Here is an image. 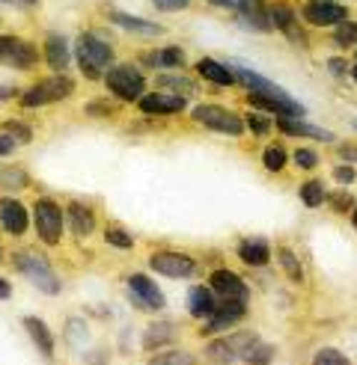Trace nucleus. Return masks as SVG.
I'll use <instances>...</instances> for the list:
<instances>
[{
  "instance_id": "obj_1",
  "label": "nucleus",
  "mask_w": 357,
  "mask_h": 365,
  "mask_svg": "<svg viewBox=\"0 0 357 365\" xmlns=\"http://www.w3.org/2000/svg\"><path fill=\"white\" fill-rule=\"evenodd\" d=\"M9 264L21 273V277L36 288L42 291L48 297H57L63 291V279L57 277V270H54L51 259L42 252H36L33 247H21V250H12L9 255Z\"/></svg>"
},
{
  "instance_id": "obj_2",
  "label": "nucleus",
  "mask_w": 357,
  "mask_h": 365,
  "mask_svg": "<svg viewBox=\"0 0 357 365\" xmlns=\"http://www.w3.org/2000/svg\"><path fill=\"white\" fill-rule=\"evenodd\" d=\"M75 60H78V68L86 81H101L104 71L116 63V53H114V45L99 36L96 30H84L78 39H75Z\"/></svg>"
},
{
  "instance_id": "obj_3",
  "label": "nucleus",
  "mask_w": 357,
  "mask_h": 365,
  "mask_svg": "<svg viewBox=\"0 0 357 365\" xmlns=\"http://www.w3.org/2000/svg\"><path fill=\"white\" fill-rule=\"evenodd\" d=\"M30 220H33L39 244L60 247L63 232H66V205H60L54 196H39L30 208Z\"/></svg>"
},
{
  "instance_id": "obj_4",
  "label": "nucleus",
  "mask_w": 357,
  "mask_h": 365,
  "mask_svg": "<svg viewBox=\"0 0 357 365\" xmlns=\"http://www.w3.org/2000/svg\"><path fill=\"white\" fill-rule=\"evenodd\" d=\"M101 83L116 101H125V104H137L146 96V86H149L146 75H143L134 63H114L104 71Z\"/></svg>"
},
{
  "instance_id": "obj_5",
  "label": "nucleus",
  "mask_w": 357,
  "mask_h": 365,
  "mask_svg": "<svg viewBox=\"0 0 357 365\" xmlns=\"http://www.w3.org/2000/svg\"><path fill=\"white\" fill-rule=\"evenodd\" d=\"M75 81L69 75H51V78H42L30 83L27 89H21V96H18V104L24 107V110H39V107H48V104H60V101H69L75 96Z\"/></svg>"
},
{
  "instance_id": "obj_6",
  "label": "nucleus",
  "mask_w": 357,
  "mask_h": 365,
  "mask_svg": "<svg viewBox=\"0 0 357 365\" xmlns=\"http://www.w3.org/2000/svg\"><path fill=\"white\" fill-rule=\"evenodd\" d=\"M191 119L196 125L208 128V131H214V134H223V137H241L247 131L244 116L229 110V107H223V104H196L191 110Z\"/></svg>"
},
{
  "instance_id": "obj_7",
  "label": "nucleus",
  "mask_w": 357,
  "mask_h": 365,
  "mask_svg": "<svg viewBox=\"0 0 357 365\" xmlns=\"http://www.w3.org/2000/svg\"><path fill=\"white\" fill-rule=\"evenodd\" d=\"M39 63H42V51L36 48V42L15 33H0V66L12 71H33Z\"/></svg>"
},
{
  "instance_id": "obj_8",
  "label": "nucleus",
  "mask_w": 357,
  "mask_h": 365,
  "mask_svg": "<svg viewBox=\"0 0 357 365\" xmlns=\"http://www.w3.org/2000/svg\"><path fill=\"white\" fill-rule=\"evenodd\" d=\"M125 294H129L134 309H140V312H146V315H158L167 309L164 291H161L155 285V279L146 277V273H131V277L125 279Z\"/></svg>"
},
{
  "instance_id": "obj_9",
  "label": "nucleus",
  "mask_w": 357,
  "mask_h": 365,
  "mask_svg": "<svg viewBox=\"0 0 357 365\" xmlns=\"http://www.w3.org/2000/svg\"><path fill=\"white\" fill-rule=\"evenodd\" d=\"M146 264H149V270L161 273V277H167V279H188L196 273V259L182 250H155L146 259Z\"/></svg>"
},
{
  "instance_id": "obj_10",
  "label": "nucleus",
  "mask_w": 357,
  "mask_h": 365,
  "mask_svg": "<svg viewBox=\"0 0 357 365\" xmlns=\"http://www.w3.org/2000/svg\"><path fill=\"white\" fill-rule=\"evenodd\" d=\"M247 318V300H221L218 309H214V315L208 321H203L200 327V339H211L218 333H226L232 327H238L241 321Z\"/></svg>"
},
{
  "instance_id": "obj_11",
  "label": "nucleus",
  "mask_w": 357,
  "mask_h": 365,
  "mask_svg": "<svg viewBox=\"0 0 357 365\" xmlns=\"http://www.w3.org/2000/svg\"><path fill=\"white\" fill-rule=\"evenodd\" d=\"M301 18L310 27H336L348 21V9L343 4H336V0H307L301 6Z\"/></svg>"
},
{
  "instance_id": "obj_12",
  "label": "nucleus",
  "mask_w": 357,
  "mask_h": 365,
  "mask_svg": "<svg viewBox=\"0 0 357 365\" xmlns=\"http://www.w3.org/2000/svg\"><path fill=\"white\" fill-rule=\"evenodd\" d=\"M30 208L15 196H0V232L9 238H24L30 229Z\"/></svg>"
},
{
  "instance_id": "obj_13",
  "label": "nucleus",
  "mask_w": 357,
  "mask_h": 365,
  "mask_svg": "<svg viewBox=\"0 0 357 365\" xmlns=\"http://www.w3.org/2000/svg\"><path fill=\"white\" fill-rule=\"evenodd\" d=\"M208 285L221 300H250V285L229 267H214L208 273Z\"/></svg>"
},
{
  "instance_id": "obj_14",
  "label": "nucleus",
  "mask_w": 357,
  "mask_h": 365,
  "mask_svg": "<svg viewBox=\"0 0 357 365\" xmlns=\"http://www.w3.org/2000/svg\"><path fill=\"white\" fill-rule=\"evenodd\" d=\"M268 12H271V24L277 33H283L286 39H289L292 45H298L301 51H307L310 48V39H307V33H303V27L298 24V15L292 6H286V4H271L268 6Z\"/></svg>"
},
{
  "instance_id": "obj_15",
  "label": "nucleus",
  "mask_w": 357,
  "mask_h": 365,
  "mask_svg": "<svg viewBox=\"0 0 357 365\" xmlns=\"http://www.w3.org/2000/svg\"><path fill=\"white\" fill-rule=\"evenodd\" d=\"M188 107V98L164 93V89H155V93H146L137 101V110L143 116H178Z\"/></svg>"
},
{
  "instance_id": "obj_16",
  "label": "nucleus",
  "mask_w": 357,
  "mask_h": 365,
  "mask_svg": "<svg viewBox=\"0 0 357 365\" xmlns=\"http://www.w3.org/2000/svg\"><path fill=\"white\" fill-rule=\"evenodd\" d=\"M274 128L286 137H307V140H321V143H336V134L321 125H313L307 116H277Z\"/></svg>"
},
{
  "instance_id": "obj_17",
  "label": "nucleus",
  "mask_w": 357,
  "mask_h": 365,
  "mask_svg": "<svg viewBox=\"0 0 357 365\" xmlns=\"http://www.w3.org/2000/svg\"><path fill=\"white\" fill-rule=\"evenodd\" d=\"M66 226L71 232V238L86 241L96 232V208L81 199H69L66 202Z\"/></svg>"
},
{
  "instance_id": "obj_18",
  "label": "nucleus",
  "mask_w": 357,
  "mask_h": 365,
  "mask_svg": "<svg viewBox=\"0 0 357 365\" xmlns=\"http://www.w3.org/2000/svg\"><path fill=\"white\" fill-rule=\"evenodd\" d=\"M42 60L48 63V68L54 75H66L69 63H71V45L63 33H48L42 42Z\"/></svg>"
},
{
  "instance_id": "obj_19",
  "label": "nucleus",
  "mask_w": 357,
  "mask_h": 365,
  "mask_svg": "<svg viewBox=\"0 0 357 365\" xmlns=\"http://www.w3.org/2000/svg\"><path fill=\"white\" fill-rule=\"evenodd\" d=\"M238 15V24L244 30H253V33H274V24H271V12L262 0H241V6L236 9Z\"/></svg>"
},
{
  "instance_id": "obj_20",
  "label": "nucleus",
  "mask_w": 357,
  "mask_h": 365,
  "mask_svg": "<svg viewBox=\"0 0 357 365\" xmlns=\"http://www.w3.org/2000/svg\"><path fill=\"white\" fill-rule=\"evenodd\" d=\"M236 255H238V262H244L247 267L262 270V267L271 264L274 250L265 238H241L238 247H236Z\"/></svg>"
},
{
  "instance_id": "obj_21",
  "label": "nucleus",
  "mask_w": 357,
  "mask_h": 365,
  "mask_svg": "<svg viewBox=\"0 0 357 365\" xmlns=\"http://www.w3.org/2000/svg\"><path fill=\"white\" fill-rule=\"evenodd\" d=\"M218 303H221V297L214 294L208 282L206 285H193L188 291V315L193 321H208L214 315V309H218Z\"/></svg>"
},
{
  "instance_id": "obj_22",
  "label": "nucleus",
  "mask_w": 357,
  "mask_h": 365,
  "mask_svg": "<svg viewBox=\"0 0 357 365\" xmlns=\"http://www.w3.org/2000/svg\"><path fill=\"white\" fill-rule=\"evenodd\" d=\"M178 339V324L173 321H155L143 330V351L146 354H158L161 348H170V344Z\"/></svg>"
},
{
  "instance_id": "obj_23",
  "label": "nucleus",
  "mask_w": 357,
  "mask_h": 365,
  "mask_svg": "<svg viewBox=\"0 0 357 365\" xmlns=\"http://www.w3.org/2000/svg\"><path fill=\"white\" fill-rule=\"evenodd\" d=\"M21 324H24L30 341L36 344V351H39L45 359H54V354H57V339H54L51 327H48L42 318H36V315H27Z\"/></svg>"
},
{
  "instance_id": "obj_24",
  "label": "nucleus",
  "mask_w": 357,
  "mask_h": 365,
  "mask_svg": "<svg viewBox=\"0 0 357 365\" xmlns=\"http://www.w3.org/2000/svg\"><path fill=\"white\" fill-rule=\"evenodd\" d=\"M107 21L116 24L119 30L137 33V36H164V27H161V24H152V21H146V18L129 15V12H122V9H107Z\"/></svg>"
},
{
  "instance_id": "obj_25",
  "label": "nucleus",
  "mask_w": 357,
  "mask_h": 365,
  "mask_svg": "<svg viewBox=\"0 0 357 365\" xmlns=\"http://www.w3.org/2000/svg\"><path fill=\"white\" fill-rule=\"evenodd\" d=\"M193 71L200 75L203 81H208L211 86H236V75H232V68L229 63H218V60H211V57H200L193 63Z\"/></svg>"
},
{
  "instance_id": "obj_26",
  "label": "nucleus",
  "mask_w": 357,
  "mask_h": 365,
  "mask_svg": "<svg viewBox=\"0 0 357 365\" xmlns=\"http://www.w3.org/2000/svg\"><path fill=\"white\" fill-rule=\"evenodd\" d=\"M155 86L164 89V93H173V96H182V98H193L200 96V86H196V81H191L188 75H182V68L176 71H164V75L155 78Z\"/></svg>"
},
{
  "instance_id": "obj_27",
  "label": "nucleus",
  "mask_w": 357,
  "mask_h": 365,
  "mask_svg": "<svg viewBox=\"0 0 357 365\" xmlns=\"http://www.w3.org/2000/svg\"><path fill=\"white\" fill-rule=\"evenodd\" d=\"M143 63H146L149 68L176 71V68H185L188 57H185V48H178V45H164V48H158V51L146 53V57H143Z\"/></svg>"
},
{
  "instance_id": "obj_28",
  "label": "nucleus",
  "mask_w": 357,
  "mask_h": 365,
  "mask_svg": "<svg viewBox=\"0 0 357 365\" xmlns=\"http://www.w3.org/2000/svg\"><path fill=\"white\" fill-rule=\"evenodd\" d=\"M33 185V178L24 167H9V163H0V193L12 196V193H21Z\"/></svg>"
},
{
  "instance_id": "obj_29",
  "label": "nucleus",
  "mask_w": 357,
  "mask_h": 365,
  "mask_svg": "<svg viewBox=\"0 0 357 365\" xmlns=\"http://www.w3.org/2000/svg\"><path fill=\"white\" fill-rule=\"evenodd\" d=\"M211 365H232V362H238V354L232 351V344L226 336H211L208 344H206V354H203Z\"/></svg>"
},
{
  "instance_id": "obj_30",
  "label": "nucleus",
  "mask_w": 357,
  "mask_h": 365,
  "mask_svg": "<svg viewBox=\"0 0 357 365\" xmlns=\"http://www.w3.org/2000/svg\"><path fill=\"white\" fill-rule=\"evenodd\" d=\"M328 187H325V181L321 178H307L303 185L298 187V199L303 202V208H321L328 202Z\"/></svg>"
},
{
  "instance_id": "obj_31",
  "label": "nucleus",
  "mask_w": 357,
  "mask_h": 365,
  "mask_svg": "<svg viewBox=\"0 0 357 365\" xmlns=\"http://www.w3.org/2000/svg\"><path fill=\"white\" fill-rule=\"evenodd\" d=\"M274 255H277V264L283 267L286 277H289L295 285H303V264H301V255H298L292 247H277Z\"/></svg>"
},
{
  "instance_id": "obj_32",
  "label": "nucleus",
  "mask_w": 357,
  "mask_h": 365,
  "mask_svg": "<svg viewBox=\"0 0 357 365\" xmlns=\"http://www.w3.org/2000/svg\"><path fill=\"white\" fill-rule=\"evenodd\" d=\"M146 365H200V359L185 348H170V351H158Z\"/></svg>"
},
{
  "instance_id": "obj_33",
  "label": "nucleus",
  "mask_w": 357,
  "mask_h": 365,
  "mask_svg": "<svg viewBox=\"0 0 357 365\" xmlns=\"http://www.w3.org/2000/svg\"><path fill=\"white\" fill-rule=\"evenodd\" d=\"M101 235H104V244L114 247V250H134V244H137L134 235L125 226H119V223H107Z\"/></svg>"
},
{
  "instance_id": "obj_34",
  "label": "nucleus",
  "mask_w": 357,
  "mask_h": 365,
  "mask_svg": "<svg viewBox=\"0 0 357 365\" xmlns=\"http://www.w3.org/2000/svg\"><path fill=\"white\" fill-rule=\"evenodd\" d=\"M66 344L75 351H84V344L89 341V327L84 324V318H69L66 321V333H63Z\"/></svg>"
},
{
  "instance_id": "obj_35",
  "label": "nucleus",
  "mask_w": 357,
  "mask_h": 365,
  "mask_svg": "<svg viewBox=\"0 0 357 365\" xmlns=\"http://www.w3.org/2000/svg\"><path fill=\"white\" fill-rule=\"evenodd\" d=\"M286 163H289V155H286V149L280 143H271V145H265V152H262V167L268 173H274L280 175L286 170Z\"/></svg>"
},
{
  "instance_id": "obj_36",
  "label": "nucleus",
  "mask_w": 357,
  "mask_h": 365,
  "mask_svg": "<svg viewBox=\"0 0 357 365\" xmlns=\"http://www.w3.org/2000/svg\"><path fill=\"white\" fill-rule=\"evenodd\" d=\"M244 125H247L256 137H268V134L274 131V116L265 113V110H256V107H253V110L244 113Z\"/></svg>"
},
{
  "instance_id": "obj_37",
  "label": "nucleus",
  "mask_w": 357,
  "mask_h": 365,
  "mask_svg": "<svg viewBox=\"0 0 357 365\" xmlns=\"http://www.w3.org/2000/svg\"><path fill=\"white\" fill-rule=\"evenodd\" d=\"M274 356H277V348H274V344H268V341H256L253 344V348H250L247 354H244V365H271L274 362Z\"/></svg>"
},
{
  "instance_id": "obj_38",
  "label": "nucleus",
  "mask_w": 357,
  "mask_h": 365,
  "mask_svg": "<svg viewBox=\"0 0 357 365\" xmlns=\"http://www.w3.org/2000/svg\"><path fill=\"white\" fill-rule=\"evenodd\" d=\"M0 131H6V134H12L15 140H18V145H27V143H33V128L27 125V122H21V119H4L0 122Z\"/></svg>"
},
{
  "instance_id": "obj_39",
  "label": "nucleus",
  "mask_w": 357,
  "mask_h": 365,
  "mask_svg": "<svg viewBox=\"0 0 357 365\" xmlns=\"http://www.w3.org/2000/svg\"><path fill=\"white\" fill-rule=\"evenodd\" d=\"M292 163H295L298 170H303V173H313V170H318L321 155L316 149H310V145H301V149L292 152Z\"/></svg>"
},
{
  "instance_id": "obj_40",
  "label": "nucleus",
  "mask_w": 357,
  "mask_h": 365,
  "mask_svg": "<svg viewBox=\"0 0 357 365\" xmlns=\"http://www.w3.org/2000/svg\"><path fill=\"white\" fill-rule=\"evenodd\" d=\"M333 45L336 48H357V21H343L333 27Z\"/></svg>"
},
{
  "instance_id": "obj_41",
  "label": "nucleus",
  "mask_w": 357,
  "mask_h": 365,
  "mask_svg": "<svg viewBox=\"0 0 357 365\" xmlns=\"http://www.w3.org/2000/svg\"><path fill=\"white\" fill-rule=\"evenodd\" d=\"M84 113L89 119H116V104L107 98H93L84 104Z\"/></svg>"
},
{
  "instance_id": "obj_42",
  "label": "nucleus",
  "mask_w": 357,
  "mask_h": 365,
  "mask_svg": "<svg viewBox=\"0 0 357 365\" xmlns=\"http://www.w3.org/2000/svg\"><path fill=\"white\" fill-rule=\"evenodd\" d=\"M226 339H229V344H232V351L238 354V359H244V354L259 341V333H256V330H238V333H229Z\"/></svg>"
},
{
  "instance_id": "obj_43",
  "label": "nucleus",
  "mask_w": 357,
  "mask_h": 365,
  "mask_svg": "<svg viewBox=\"0 0 357 365\" xmlns=\"http://www.w3.org/2000/svg\"><path fill=\"white\" fill-rule=\"evenodd\" d=\"M310 365H351V359L339 348H318L310 359Z\"/></svg>"
},
{
  "instance_id": "obj_44",
  "label": "nucleus",
  "mask_w": 357,
  "mask_h": 365,
  "mask_svg": "<svg viewBox=\"0 0 357 365\" xmlns=\"http://www.w3.org/2000/svg\"><path fill=\"white\" fill-rule=\"evenodd\" d=\"M328 205H331V211L333 214H351L354 211V196L343 187V190H333V193H328Z\"/></svg>"
},
{
  "instance_id": "obj_45",
  "label": "nucleus",
  "mask_w": 357,
  "mask_h": 365,
  "mask_svg": "<svg viewBox=\"0 0 357 365\" xmlns=\"http://www.w3.org/2000/svg\"><path fill=\"white\" fill-rule=\"evenodd\" d=\"M333 178H336V185H354V178H357V170L351 167L348 160H343V163H336L333 167Z\"/></svg>"
},
{
  "instance_id": "obj_46",
  "label": "nucleus",
  "mask_w": 357,
  "mask_h": 365,
  "mask_svg": "<svg viewBox=\"0 0 357 365\" xmlns=\"http://www.w3.org/2000/svg\"><path fill=\"white\" fill-rule=\"evenodd\" d=\"M325 66H328V71H331V78H346L348 71H351V63H348L346 57H328Z\"/></svg>"
},
{
  "instance_id": "obj_47",
  "label": "nucleus",
  "mask_w": 357,
  "mask_h": 365,
  "mask_svg": "<svg viewBox=\"0 0 357 365\" xmlns=\"http://www.w3.org/2000/svg\"><path fill=\"white\" fill-rule=\"evenodd\" d=\"M152 4L158 12H182L193 4V0H152Z\"/></svg>"
},
{
  "instance_id": "obj_48",
  "label": "nucleus",
  "mask_w": 357,
  "mask_h": 365,
  "mask_svg": "<svg viewBox=\"0 0 357 365\" xmlns=\"http://www.w3.org/2000/svg\"><path fill=\"white\" fill-rule=\"evenodd\" d=\"M15 149H18V140L6 131H0V158H12Z\"/></svg>"
},
{
  "instance_id": "obj_49",
  "label": "nucleus",
  "mask_w": 357,
  "mask_h": 365,
  "mask_svg": "<svg viewBox=\"0 0 357 365\" xmlns=\"http://www.w3.org/2000/svg\"><path fill=\"white\" fill-rule=\"evenodd\" d=\"M18 96H21V89H18L15 83H0V104H6L12 98H18Z\"/></svg>"
},
{
  "instance_id": "obj_50",
  "label": "nucleus",
  "mask_w": 357,
  "mask_h": 365,
  "mask_svg": "<svg viewBox=\"0 0 357 365\" xmlns=\"http://www.w3.org/2000/svg\"><path fill=\"white\" fill-rule=\"evenodd\" d=\"M0 6H12V9H36L39 0H0Z\"/></svg>"
},
{
  "instance_id": "obj_51",
  "label": "nucleus",
  "mask_w": 357,
  "mask_h": 365,
  "mask_svg": "<svg viewBox=\"0 0 357 365\" xmlns=\"http://www.w3.org/2000/svg\"><path fill=\"white\" fill-rule=\"evenodd\" d=\"M208 6L214 9H226V12H236L241 6V0H208Z\"/></svg>"
},
{
  "instance_id": "obj_52",
  "label": "nucleus",
  "mask_w": 357,
  "mask_h": 365,
  "mask_svg": "<svg viewBox=\"0 0 357 365\" xmlns=\"http://www.w3.org/2000/svg\"><path fill=\"white\" fill-rule=\"evenodd\" d=\"M12 297V282L6 277H0V300H9Z\"/></svg>"
},
{
  "instance_id": "obj_53",
  "label": "nucleus",
  "mask_w": 357,
  "mask_h": 365,
  "mask_svg": "<svg viewBox=\"0 0 357 365\" xmlns=\"http://www.w3.org/2000/svg\"><path fill=\"white\" fill-rule=\"evenodd\" d=\"M348 78H351V81H354V83H357V63H354V66H351V71H348Z\"/></svg>"
},
{
  "instance_id": "obj_54",
  "label": "nucleus",
  "mask_w": 357,
  "mask_h": 365,
  "mask_svg": "<svg viewBox=\"0 0 357 365\" xmlns=\"http://www.w3.org/2000/svg\"><path fill=\"white\" fill-rule=\"evenodd\" d=\"M351 226L357 229V205H354V211H351Z\"/></svg>"
},
{
  "instance_id": "obj_55",
  "label": "nucleus",
  "mask_w": 357,
  "mask_h": 365,
  "mask_svg": "<svg viewBox=\"0 0 357 365\" xmlns=\"http://www.w3.org/2000/svg\"><path fill=\"white\" fill-rule=\"evenodd\" d=\"M4 259H6V252H4V247H0V264H4Z\"/></svg>"
},
{
  "instance_id": "obj_56",
  "label": "nucleus",
  "mask_w": 357,
  "mask_h": 365,
  "mask_svg": "<svg viewBox=\"0 0 357 365\" xmlns=\"http://www.w3.org/2000/svg\"><path fill=\"white\" fill-rule=\"evenodd\" d=\"M351 128H354V131H357V119H354V122H351Z\"/></svg>"
},
{
  "instance_id": "obj_57",
  "label": "nucleus",
  "mask_w": 357,
  "mask_h": 365,
  "mask_svg": "<svg viewBox=\"0 0 357 365\" xmlns=\"http://www.w3.org/2000/svg\"><path fill=\"white\" fill-rule=\"evenodd\" d=\"M354 63H357V48H354Z\"/></svg>"
},
{
  "instance_id": "obj_58",
  "label": "nucleus",
  "mask_w": 357,
  "mask_h": 365,
  "mask_svg": "<svg viewBox=\"0 0 357 365\" xmlns=\"http://www.w3.org/2000/svg\"><path fill=\"white\" fill-rule=\"evenodd\" d=\"M354 160H357V152H354Z\"/></svg>"
}]
</instances>
